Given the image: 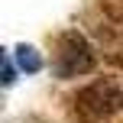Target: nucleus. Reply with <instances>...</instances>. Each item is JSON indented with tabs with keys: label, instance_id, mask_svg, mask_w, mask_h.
<instances>
[{
	"label": "nucleus",
	"instance_id": "f03ea898",
	"mask_svg": "<svg viewBox=\"0 0 123 123\" xmlns=\"http://www.w3.org/2000/svg\"><path fill=\"white\" fill-rule=\"evenodd\" d=\"M52 68H55L58 78H78V74H87L94 68V49H91V42H87L78 29L62 32Z\"/></svg>",
	"mask_w": 123,
	"mask_h": 123
},
{
	"label": "nucleus",
	"instance_id": "f257e3e1",
	"mask_svg": "<svg viewBox=\"0 0 123 123\" xmlns=\"http://www.w3.org/2000/svg\"><path fill=\"white\" fill-rule=\"evenodd\" d=\"M74 110L87 120H100V117H110L123 107V81H113V78H100V81H91L87 87H81L78 94L71 97Z\"/></svg>",
	"mask_w": 123,
	"mask_h": 123
},
{
	"label": "nucleus",
	"instance_id": "7ed1b4c3",
	"mask_svg": "<svg viewBox=\"0 0 123 123\" xmlns=\"http://www.w3.org/2000/svg\"><path fill=\"white\" fill-rule=\"evenodd\" d=\"M19 65H23L26 71H39V65H42V62H39V55H36V49H32V45H23V49H19Z\"/></svg>",
	"mask_w": 123,
	"mask_h": 123
}]
</instances>
